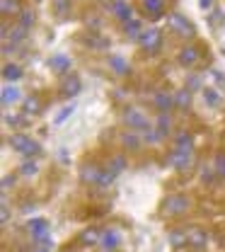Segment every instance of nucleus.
Segmentation results:
<instances>
[{
  "instance_id": "1",
  "label": "nucleus",
  "mask_w": 225,
  "mask_h": 252,
  "mask_svg": "<svg viewBox=\"0 0 225 252\" xmlns=\"http://www.w3.org/2000/svg\"><path fill=\"white\" fill-rule=\"evenodd\" d=\"M167 27L174 32V34L184 36V39H194V36H196V27H194L184 15H179V12H169V15H167Z\"/></svg>"
},
{
  "instance_id": "2",
  "label": "nucleus",
  "mask_w": 225,
  "mask_h": 252,
  "mask_svg": "<svg viewBox=\"0 0 225 252\" xmlns=\"http://www.w3.org/2000/svg\"><path fill=\"white\" fill-rule=\"evenodd\" d=\"M124 124L129 126L131 131H150V128H153L150 122H148V117H145L138 107H133V104H129V107L124 109Z\"/></svg>"
},
{
  "instance_id": "3",
  "label": "nucleus",
  "mask_w": 225,
  "mask_h": 252,
  "mask_svg": "<svg viewBox=\"0 0 225 252\" xmlns=\"http://www.w3.org/2000/svg\"><path fill=\"white\" fill-rule=\"evenodd\" d=\"M187 209H189V199L184 194H172L162 204V214H167V216H182V214H187Z\"/></svg>"
},
{
  "instance_id": "4",
  "label": "nucleus",
  "mask_w": 225,
  "mask_h": 252,
  "mask_svg": "<svg viewBox=\"0 0 225 252\" xmlns=\"http://www.w3.org/2000/svg\"><path fill=\"white\" fill-rule=\"evenodd\" d=\"M138 44H141L148 54H158V51L162 49V30H158V27L143 30L141 39H138Z\"/></svg>"
},
{
  "instance_id": "5",
  "label": "nucleus",
  "mask_w": 225,
  "mask_h": 252,
  "mask_svg": "<svg viewBox=\"0 0 225 252\" xmlns=\"http://www.w3.org/2000/svg\"><path fill=\"white\" fill-rule=\"evenodd\" d=\"M7 143H10L17 153H22V156H39V143H34L32 138L25 136V133H12Z\"/></svg>"
},
{
  "instance_id": "6",
  "label": "nucleus",
  "mask_w": 225,
  "mask_h": 252,
  "mask_svg": "<svg viewBox=\"0 0 225 252\" xmlns=\"http://www.w3.org/2000/svg\"><path fill=\"white\" fill-rule=\"evenodd\" d=\"M83 90V83H80V78L75 75V73H70V75H65L63 83H61V94L63 97H75V94Z\"/></svg>"
},
{
  "instance_id": "7",
  "label": "nucleus",
  "mask_w": 225,
  "mask_h": 252,
  "mask_svg": "<svg viewBox=\"0 0 225 252\" xmlns=\"http://www.w3.org/2000/svg\"><path fill=\"white\" fill-rule=\"evenodd\" d=\"M198 59H201V49H198V46H184V49L179 51V56H177V61L182 63L184 68H192V65H196V63H198Z\"/></svg>"
},
{
  "instance_id": "8",
  "label": "nucleus",
  "mask_w": 225,
  "mask_h": 252,
  "mask_svg": "<svg viewBox=\"0 0 225 252\" xmlns=\"http://www.w3.org/2000/svg\"><path fill=\"white\" fill-rule=\"evenodd\" d=\"M153 104H155V109H158L160 114H167V112L174 107V97L167 93V90H158L155 97H153Z\"/></svg>"
},
{
  "instance_id": "9",
  "label": "nucleus",
  "mask_w": 225,
  "mask_h": 252,
  "mask_svg": "<svg viewBox=\"0 0 225 252\" xmlns=\"http://www.w3.org/2000/svg\"><path fill=\"white\" fill-rule=\"evenodd\" d=\"M112 15L119 20V22H131L133 20V7H131L129 2H124V0H116L114 5H112Z\"/></svg>"
},
{
  "instance_id": "10",
  "label": "nucleus",
  "mask_w": 225,
  "mask_h": 252,
  "mask_svg": "<svg viewBox=\"0 0 225 252\" xmlns=\"http://www.w3.org/2000/svg\"><path fill=\"white\" fill-rule=\"evenodd\" d=\"M187 240H189V245H192L194 250H203L208 245V235L201 228H189L187 230Z\"/></svg>"
},
{
  "instance_id": "11",
  "label": "nucleus",
  "mask_w": 225,
  "mask_h": 252,
  "mask_svg": "<svg viewBox=\"0 0 225 252\" xmlns=\"http://www.w3.org/2000/svg\"><path fill=\"white\" fill-rule=\"evenodd\" d=\"M143 12L150 20H158L165 15V0H143Z\"/></svg>"
},
{
  "instance_id": "12",
  "label": "nucleus",
  "mask_w": 225,
  "mask_h": 252,
  "mask_svg": "<svg viewBox=\"0 0 225 252\" xmlns=\"http://www.w3.org/2000/svg\"><path fill=\"white\" fill-rule=\"evenodd\" d=\"M99 177H102V170L97 167V165H83V170H80V180H83V185H97L99 182Z\"/></svg>"
},
{
  "instance_id": "13",
  "label": "nucleus",
  "mask_w": 225,
  "mask_h": 252,
  "mask_svg": "<svg viewBox=\"0 0 225 252\" xmlns=\"http://www.w3.org/2000/svg\"><path fill=\"white\" fill-rule=\"evenodd\" d=\"M49 68L54 70V73H68L70 70V59L65 56V54H54L51 59H49Z\"/></svg>"
},
{
  "instance_id": "14",
  "label": "nucleus",
  "mask_w": 225,
  "mask_h": 252,
  "mask_svg": "<svg viewBox=\"0 0 225 252\" xmlns=\"http://www.w3.org/2000/svg\"><path fill=\"white\" fill-rule=\"evenodd\" d=\"M119 243H121V235H119L114 228L102 233V240H99V245H102V248H104L107 252H114V248H119Z\"/></svg>"
},
{
  "instance_id": "15",
  "label": "nucleus",
  "mask_w": 225,
  "mask_h": 252,
  "mask_svg": "<svg viewBox=\"0 0 225 252\" xmlns=\"http://www.w3.org/2000/svg\"><path fill=\"white\" fill-rule=\"evenodd\" d=\"M167 162H169L172 167H177V170H189V165H192V156L179 153V151H172V153L167 156Z\"/></svg>"
},
{
  "instance_id": "16",
  "label": "nucleus",
  "mask_w": 225,
  "mask_h": 252,
  "mask_svg": "<svg viewBox=\"0 0 225 252\" xmlns=\"http://www.w3.org/2000/svg\"><path fill=\"white\" fill-rule=\"evenodd\" d=\"M174 151H179V153H187V156H192V153H194L192 136H189L187 131L177 133V138H174Z\"/></svg>"
},
{
  "instance_id": "17",
  "label": "nucleus",
  "mask_w": 225,
  "mask_h": 252,
  "mask_svg": "<svg viewBox=\"0 0 225 252\" xmlns=\"http://www.w3.org/2000/svg\"><path fill=\"white\" fill-rule=\"evenodd\" d=\"M27 230L32 233V238L49 235V223H46L44 219H29V220H27Z\"/></svg>"
},
{
  "instance_id": "18",
  "label": "nucleus",
  "mask_w": 225,
  "mask_h": 252,
  "mask_svg": "<svg viewBox=\"0 0 225 252\" xmlns=\"http://www.w3.org/2000/svg\"><path fill=\"white\" fill-rule=\"evenodd\" d=\"M109 68L116 73V75H129V61L124 59V56H119V54H112L109 56Z\"/></svg>"
},
{
  "instance_id": "19",
  "label": "nucleus",
  "mask_w": 225,
  "mask_h": 252,
  "mask_svg": "<svg viewBox=\"0 0 225 252\" xmlns=\"http://www.w3.org/2000/svg\"><path fill=\"white\" fill-rule=\"evenodd\" d=\"M2 78H5L7 83H15V80L22 78V68H20L17 63H5V65H2Z\"/></svg>"
},
{
  "instance_id": "20",
  "label": "nucleus",
  "mask_w": 225,
  "mask_h": 252,
  "mask_svg": "<svg viewBox=\"0 0 225 252\" xmlns=\"http://www.w3.org/2000/svg\"><path fill=\"white\" fill-rule=\"evenodd\" d=\"M0 99H2V107H10V104H15V102L20 99V88H15V85H7V88H2Z\"/></svg>"
},
{
  "instance_id": "21",
  "label": "nucleus",
  "mask_w": 225,
  "mask_h": 252,
  "mask_svg": "<svg viewBox=\"0 0 225 252\" xmlns=\"http://www.w3.org/2000/svg\"><path fill=\"white\" fill-rule=\"evenodd\" d=\"M189 104H192V90H187V88L177 90V94H174V107L177 109H189Z\"/></svg>"
},
{
  "instance_id": "22",
  "label": "nucleus",
  "mask_w": 225,
  "mask_h": 252,
  "mask_svg": "<svg viewBox=\"0 0 225 252\" xmlns=\"http://www.w3.org/2000/svg\"><path fill=\"white\" fill-rule=\"evenodd\" d=\"M203 99H206V104L213 107V109H221V104H223V97L216 93L213 88H203Z\"/></svg>"
},
{
  "instance_id": "23",
  "label": "nucleus",
  "mask_w": 225,
  "mask_h": 252,
  "mask_svg": "<svg viewBox=\"0 0 225 252\" xmlns=\"http://www.w3.org/2000/svg\"><path fill=\"white\" fill-rule=\"evenodd\" d=\"M99 240H102V233H99L97 228H87V230H83V235H80V243H83V245H99Z\"/></svg>"
},
{
  "instance_id": "24",
  "label": "nucleus",
  "mask_w": 225,
  "mask_h": 252,
  "mask_svg": "<svg viewBox=\"0 0 225 252\" xmlns=\"http://www.w3.org/2000/svg\"><path fill=\"white\" fill-rule=\"evenodd\" d=\"M0 10H2L5 17H10V15H20L25 7H20V0H2L0 2Z\"/></svg>"
},
{
  "instance_id": "25",
  "label": "nucleus",
  "mask_w": 225,
  "mask_h": 252,
  "mask_svg": "<svg viewBox=\"0 0 225 252\" xmlns=\"http://www.w3.org/2000/svg\"><path fill=\"white\" fill-rule=\"evenodd\" d=\"M83 39L87 41V46H92V49H97V51H104V49H109V41H107L104 36H97V34H85Z\"/></svg>"
},
{
  "instance_id": "26",
  "label": "nucleus",
  "mask_w": 225,
  "mask_h": 252,
  "mask_svg": "<svg viewBox=\"0 0 225 252\" xmlns=\"http://www.w3.org/2000/svg\"><path fill=\"white\" fill-rule=\"evenodd\" d=\"M41 112V99H39V94H29L27 99H25V114H39Z\"/></svg>"
},
{
  "instance_id": "27",
  "label": "nucleus",
  "mask_w": 225,
  "mask_h": 252,
  "mask_svg": "<svg viewBox=\"0 0 225 252\" xmlns=\"http://www.w3.org/2000/svg\"><path fill=\"white\" fill-rule=\"evenodd\" d=\"M124 34H126L129 39H136V41H138V39H141V34H143V30H141V22H138V20H131V22H126V25H124Z\"/></svg>"
},
{
  "instance_id": "28",
  "label": "nucleus",
  "mask_w": 225,
  "mask_h": 252,
  "mask_svg": "<svg viewBox=\"0 0 225 252\" xmlns=\"http://www.w3.org/2000/svg\"><path fill=\"white\" fill-rule=\"evenodd\" d=\"M167 238H169L172 248H182L184 243H189V240H187V230H169Z\"/></svg>"
},
{
  "instance_id": "29",
  "label": "nucleus",
  "mask_w": 225,
  "mask_h": 252,
  "mask_svg": "<svg viewBox=\"0 0 225 252\" xmlns=\"http://www.w3.org/2000/svg\"><path fill=\"white\" fill-rule=\"evenodd\" d=\"M169 131H172V119H169V114H160V117H158V133H160V138H165Z\"/></svg>"
},
{
  "instance_id": "30",
  "label": "nucleus",
  "mask_w": 225,
  "mask_h": 252,
  "mask_svg": "<svg viewBox=\"0 0 225 252\" xmlns=\"http://www.w3.org/2000/svg\"><path fill=\"white\" fill-rule=\"evenodd\" d=\"M32 25H34V10H29V7H25L22 12H20V27L22 30H32Z\"/></svg>"
},
{
  "instance_id": "31",
  "label": "nucleus",
  "mask_w": 225,
  "mask_h": 252,
  "mask_svg": "<svg viewBox=\"0 0 225 252\" xmlns=\"http://www.w3.org/2000/svg\"><path fill=\"white\" fill-rule=\"evenodd\" d=\"M51 5H54V10H56V15H68L70 12V5H73V0H51Z\"/></svg>"
},
{
  "instance_id": "32",
  "label": "nucleus",
  "mask_w": 225,
  "mask_h": 252,
  "mask_svg": "<svg viewBox=\"0 0 225 252\" xmlns=\"http://www.w3.org/2000/svg\"><path fill=\"white\" fill-rule=\"evenodd\" d=\"M34 245H36V250H54V240H51V235H41V238H34Z\"/></svg>"
},
{
  "instance_id": "33",
  "label": "nucleus",
  "mask_w": 225,
  "mask_h": 252,
  "mask_svg": "<svg viewBox=\"0 0 225 252\" xmlns=\"http://www.w3.org/2000/svg\"><path fill=\"white\" fill-rule=\"evenodd\" d=\"M109 165H112V170H109V172H112V175L116 177V175H119V172L124 170V165H126V158H124V156H114Z\"/></svg>"
},
{
  "instance_id": "34",
  "label": "nucleus",
  "mask_w": 225,
  "mask_h": 252,
  "mask_svg": "<svg viewBox=\"0 0 225 252\" xmlns=\"http://www.w3.org/2000/svg\"><path fill=\"white\" fill-rule=\"evenodd\" d=\"M216 172H218V177H225V151H218L216 153Z\"/></svg>"
},
{
  "instance_id": "35",
  "label": "nucleus",
  "mask_w": 225,
  "mask_h": 252,
  "mask_svg": "<svg viewBox=\"0 0 225 252\" xmlns=\"http://www.w3.org/2000/svg\"><path fill=\"white\" fill-rule=\"evenodd\" d=\"M216 175H218V172H216V165L201 167V180H203V182H208V185H211V182L216 180Z\"/></svg>"
},
{
  "instance_id": "36",
  "label": "nucleus",
  "mask_w": 225,
  "mask_h": 252,
  "mask_svg": "<svg viewBox=\"0 0 225 252\" xmlns=\"http://www.w3.org/2000/svg\"><path fill=\"white\" fill-rule=\"evenodd\" d=\"M124 146L131 148V151H138V148H141V141H138L136 133H124Z\"/></svg>"
},
{
  "instance_id": "37",
  "label": "nucleus",
  "mask_w": 225,
  "mask_h": 252,
  "mask_svg": "<svg viewBox=\"0 0 225 252\" xmlns=\"http://www.w3.org/2000/svg\"><path fill=\"white\" fill-rule=\"evenodd\" d=\"M36 170H39V167H36V162H34V160H25V162H22V167H20V172H22V175H27V177H29V175H36Z\"/></svg>"
},
{
  "instance_id": "38",
  "label": "nucleus",
  "mask_w": 225,
  "mask_h": 252,
  "mask_svg": "<svg viewBox=\"0 0 225 252\" xmlns=\"http://www.w3.org/2000/svg\"><path fill=\"white\" fill-rule=\"evenodd\" d=\"M73 112H75V107H73V104H70V107H65L63 112H58V114H56V119H54V124L56 126H61L65 122V119H68V117H70V114H73Z\"/></svg>"
},
{
  "instance_id": "39",
  "label": "nucleus",
  "mask_w": 225,
  "mask_h": 252,
  "mask_svg": "<svg viewBox=\"0 0 225 252\" xmlns=\"http://www.w3.org/2000/svg\"><path fill=\"white\" fill-rule=\"evenodd\" d=\"M211 25H213V27H218V25H225L223 10H218V7H216V10L211 12Z\"/></svg>"
},
{
  "instance_id": "40",
  "label": "nucleus",
  "mask_w": 225,
  "mask_h": 252,
  "mask_svg": "<svg viewBox=\"0 0 225 252\" xmlns=\"http://www.w3.org/2000/svg\"><path fill=\"white\" fill-rule=\"evenodd\" d=\"M25 36H27V30H22V27H15V30H12V34H10V39H12V46H15V44H20Z\"/></svg>"
},
{
  "instance_id": "41",
  "label": "nucleus",
  "mask_w": 225,
  "mask_h": 252,
  "mask_svg": "<svg viewBox=\"0 0 225 252\" xmlns=\"http://www.w3.org/2000/svg\"><path fill=\"white\" fill-rule=\"evenodd\" d=\"M114 182V175L107 170V172H102V177H99V182H97V187H102V189H107L109 185Z\"/></svg>"
},
{
  "instance_id": "42",
  "label": "nucleus",
  "mask_w": 225,
  "mask_h": 252,
  "mask_svg": "<svg viewBox=\"0 0 225 252\" xmlns=\"http://www.w3.org/2000/svg\"><path fill=\"white\" fill-rule=\"evenodd\" d=\"M198 88H201V78L192 73V75L187 78V90H198Z\"/></svg>"
},
{
  "instance_id": "43",
  "label": "nucleus",
  "mask_w": 225,
  "mask_h": 252,
  "mask_svg": "<svg viewBox=\"0 0 225 252\" xmlns=\"http://www.w3.org/2000/svg\"><path fill=\"white\" fill-rule=\"evenodd\" d=\"M5 124L17 126V124H22V119H20V117H12V114H7V117H5Z\"/></svg>"
},
{
  "instance_id": "44",
  "label": "nucleus",
  "mask_w": 225,
  "mask_h": 252,
  "mask_svg": "<svg viewBox=\"0 0 225 252\" xmlns=\"http://www.w3.org/2000/svg\"><path fill=\"white\" fill-rule=\"evenodd\" d=\"M211 75L216 78V83H218L221 88H225V78H223V75H221V73H218V70H211Z\"/></svg>"
},
{
  "instance_id": "45",
  "label": "nucleus",
  "mask_w": 225,
  "mask_h": 252,
  "mask_svg": "<svg viewBox=\"0 0 225 252\" xmlns=\"http://www.w3.org/2000/svg\"><path fill=\"white\" fill-rule=\"evenodd\" d=\"M12 185H15V177H10V175H7V177H2V189H10Z\"/></svg>"
},
{
  "instance_id": "46",
  "label": "nucleus",
  "mask_w": 225,
  "mask_h": 252,
  "mask_svg": "<svg viewBox=\"0 0 225 252\" xmlns=\"http://www.w3.org/2000/svg\"><path fill=\"white\" fill-rule=\"evenodd\" d=\"M198 5H201V10H208L213 5V0H198Z\"/></svg>"
},
{
  "instance_id": "47",
  "label": "nucleus",
  "mask_w": 225,
  "mask_h": 252,
  "mask_svg": "<svg viewBox=\"0 0 225 252\" xmlns=\"http://www.w3.org/2000/svg\"><path fill=\"white\" fill-rule=\"evenodd\" d=\"M34 252H49V250H34Z\"/></svg>"
},
{
  "instance_id": "48",
  "label": "nucleus",
  "mask_w": 225,
  "mask_h": 252,
  "mask_svg": "<svg viewBox=\"0 0 225 252\" xmlns=\"http://www.w3.org/2000/svg\"><path fill=\"white\" fill-rule=\"evenodd\" d=\"M223 138H225V133H223Z\"/></svg>"
},
{
  "instance_id": "49",
  "label": "nucleus",
  "mask_w": 225,
  "mask_h": 252,
  "mask_svg": "<svg viewBox=\"0 0 225 252\" xmlns=\"http://www.w3.org/2000/svg\"><path fill=\"white\" fill-rule=\"evenodd\" d=\"M104 252H107V250H104Z\"/></svg>"
}]
</instances>
